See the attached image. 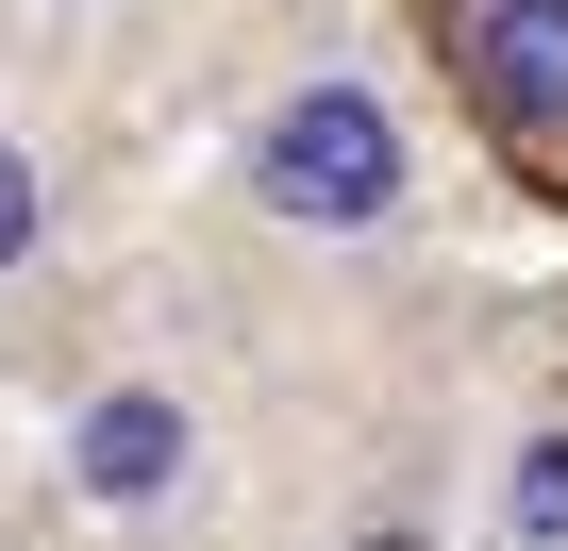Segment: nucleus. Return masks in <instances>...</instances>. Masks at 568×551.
<instances>
[{
    "instance_id": "nucleus-1",
    "label": "nucleus",
    "mask_w": 568,
    "mask_h": 551,
    "mask_svg": "<svg viewBox=\"0 0 568 551\" xmlns=\"http://www.w3.org/2000/svg\"><path fill=\"white\" fill-rule=\"evenodd\" d=\"M267 201L284 217H385L402 201V134H385V101H352V84H318V101H284L267 118Z\"/></svg>"
},
{
    "instance_id": "nucleus-2",
    "label": "nucleus",
    "mask_w": 568,
    "mask_h": 551,
    "mask_svg": "<svg viewBox=\"0 0 568 551\" xmlns=\"http://www.w3.org/2000/svg\"><path fill=\"white\" fill-rule=\"evenodd\" d=\"M485 101H501L518 134L568 118V0H501V18H485Z\"/></svg>"
},
{
    "instance_id": "nucleus-3",
    "label": "nucleus",
    "mask_w": 568,
    "mask_h": 551,
    "mask_svg": "<svg viewBox=\"0 0 568 551\" xmlns=\"http://www.w3.org/2000/svg\"><path fill=\"white\" fill-rule=\"evenodd\" d=\"M168 468H184V418H168V401H101V418H84V484H101V501H151Z\"/></svg>"
},
{
    "instance_id": "nucleus-4",
    "label": "nucleus",
    "mask_w": 568,
    "mask_h": 551,
    "mask_svg": "<svg viewBox=\"0 0 568 551\" xmlns=\"http://www.w3.org/2000/svg\"><path fill=\"white\" fill-rule=\"evenodd\" d=\"M518 518H535V534H568V435H551V451L518 468Z\"/></svg>"
},
{
    "instance_id": "nucleus-5",
    "label": "nucleus",
    "mask_w": 568,
    "mask_h": 551,
    "mask_svg": "<svg viewBox=\"0 0 568 551\" xmlns=\"http://www.w3.org/2000/svg\"><path fill=\"white\" fill-rule=\"evenodd\" d=\"M18 251H34V167L0 151V267H18Z\"/></svg>"
}]
</instances>
